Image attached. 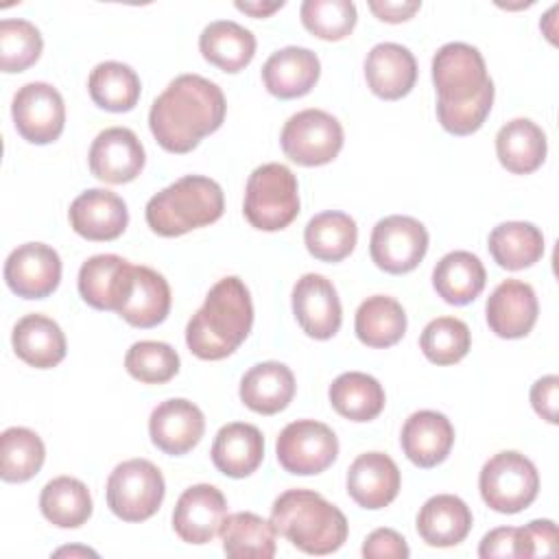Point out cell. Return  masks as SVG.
Returning <instances> with one entry per match:
<instances>
[{"instance_id": "42", "label": "cell", "mask_w": 559, "mask_h": 559, "mask_svg": "<svg viewBox=\"0 0 559 559\" xmlns=\"http://www.w3.org/2000/svg\"><path fill=\"white\" fill-rule=\"evenodd\" d=\"M44 48L41 33L22 17H4L0 22V68L2 72H24Z\"/></svg>"}, {"instance_id": "13", "label": "cell", "mask_w": 559, "mask_h": 559, "mask_svg": "<svg viewBox=\"0 0 559 559\" xmlns=\"http://www.w3.org/2000/svg\"><path fill=\"white\" fill-rule=\"evenodd\" d=\"M7 286L24 299H44L61 282V258L44 242H24L4 262Z\"/></svg>"}, {"instance_id": "49", "label": "cell", "mask_w": 559, "mask_h": 559, "mask_svg": "<svg viewBox=\"0 0 559 559\" xmlns=\"http://www.w3.org/2000/svg\"><path fill=\"white\" fill-rule=\"evenodd\" d=\"M531 404L535 413L548 424H557V406H559V378L555 373L539 378L531 386Z\"/></svg>"}, {"instance_id": "37", "label": "cell", "mask_w": 559, "mask_h": 559, "mask_svg": "<svg viewBox=\"0 0 559 559\" xmlns=\"http://www.w3.org/2000/svg\"><path fill=\"white\" fill-rule=\"evenodd\" d=\"M39 509L50 524L59 528H76L92 515V496L79 478L57 476L44 485Z\"/></svg>"}, {"instance_id": "50", "label": "cell", "mask_w": 559, "mask_h": 559, "mask_svg": "<svg viewBox=\"0 0 559 559\" xmlns=\"http://www.w3.org/2000/svg\"><path fill=\"white\" fill-rule=\"evenodd\" d=\"M369 9L371 13L382 20V22H389V24H400V22H406L411 20L419 9H421V2L419 0H369Z\"/></svg>"}, {"instance_id": "5", "label": "cell", "mask_w": 559, "mask_h": 559, "mask_svg": "<svg viewBox=\"0 0 559 559\" xmlns=\"http://www.w3.org/2000/svg\"><path fill=\"white\" fill-rule=\"evenodd\" d=\"M245 218L260 231H280L299 214V186L293 170L271 162L258 166L245 188Z\"/></svg>"}, {"instance_id": "23", "label": "cell", "mask_w": 559, "mask_h": 559, "mask_svg": "<svg viewBox=\"0 0 559 559\" xmlns=\"http://www.w3.org/2000/svg\"><path fill=\"white\" fill-rule=\"evenodd\" d=\"M321 63L310 48L286 46L275 50L262 66V81L269 94L277 98L306 96L319 81Z\"/></svg>"}, {"instance_id": "22", "label": "cell", "mask_w": 559, "mask_h": 559, "mask_svg": "<svg viewBox=\"0 0 559 559\" xmlns=\"http://www.w3.org/2000/svg\"><path fill=\"white\" fill-rule=\"evenodd\" d=\"M365 79L376 96L397 100L413 90L417 81V61L406 46L382 41L367 52Z\"/></svg>"}, {"instance_id": "52", "label": "cell", "mask_w": 559, "mask_h": 559, "mask_svg": "<svg viewBox=\"0 0 559 559\" xmlns=\"http://www.w3.org/2000/svg\"><path fill=\"white\" fill-rule=\"evenodd\" d=\"M63 555H83V557H96V552L94 550H90V548H79V546H72V548H59V550H55V557H63Z\"/></svg>"}, {"instance_id": "7", "label": "cell", "mask_w": 559, "mask_h": 559, "mask_svg": "<svg viewBox=\"0 0 559 559\" xmlns=\"http://www.w3.org/2000/svg\"><path fill=\"white\" fill-rule=\"evenodd\" d=\"M164 493V476L146 459L122 461L107 478V507L124 522H144L155 515Z\"/></svg>"}, {"instance_id": "4", "label": "cell", "mask_w": 559, "mask_h": 559, "mask_svg": "<svg viewBox=\"0 0 559 559\" xmlns=\"http://www.w3.org/2000/svg\"><path fill=\"white\" fill-rule=\"evenodd\" d=\"M221 186L203 175H186L153 194L146 203V225L164 238L183 236L223 216Z\"/></svg>"}, {"instance_id": "21", "label": "cell", "mask_w": 559, "mask_h": 559, "mask_svg": "<svg viewBox=\"0 0 559 559\" xmlns=\"http://www.w3.org/2000/svg\"><path fill=\"white\" fill-rule=\"evenodd\" d=\"M400 469L384 452H365L347 469V493L362 509H382L400 493Z\"/></svg>"}, {"instance_id": "1", "label": "cell", "mask_w": 559, "mask_h": 559, "mask_svg": "<svg viewBox=\"0 0 559 559\" xmlns=\"http://www.w3.org/2000/svg\"><path fill=\"white\" fill-rule=\"evenodd\" d=\"M223 90L205 76L181 74L153 100L148 127L168 153H190L225 120Z\"/></svg>"}, {"instance_id": "28", "label": "cell", "mask_w": 559, "mask_h": 559, "mask_svg": "<svg viewBox=\"0 0 559 559\" xmlns=\"http://www.w3.org/2000/svg\"><path fill=\"white\" fill-rule=\"evenodd\" d=\"M11 343L17 358L35 369L57 367L66 358V336L59 323L37 312L15 323Z\"/></svg>"}, {"instance_id": "12", "label": "cell", "mask_w": 559, "mask_h": 559, "mask_svg": "<svg viewBox=\"0 0 559 559\" xmlns=\"http://www.w3.org/2000/svg\"><path fill=\"white\" fill-rule=\"evenodd\" d=\"M15 131L31 144L55 142L66 124V105L57 87L44 81L22 85L11 105Z\"/></svg>"}, {"instance_id": "16", "label": "cell", "mask_w": 559, "mask_h": 559, "mask_svg": "<svg viewBox=\"0 0 559 559\" xmlns=\"http://www.w3.org/2000/svg\"><path fill=\"white\" fill-rule=\"evenodd\" d=\"M90 170L105 183L133 181L146 162L144 146L127 127H109L100 131L90 146Z\"/></svg>"}, {"instance_id": "33", "label": "cell", "mask_w": 559, "mask_h": 559, "mask_svg": "<svg viewBox=\"0 0 559 559\" xmlns=\"http://www.w3.org/2000/svg\"><path fill=\"white\" fill-rule=\"evenodd\" d=\"M354 330L362 345L384 349L402 341L406 332V312L397 299L373 295L358 306Z\"/></svg>"}, {"instance_id": "24", "label": "cell", "mask_w": 559, "mask_h": 559, "mask_svg": "<svg viewBox=\"0 0 559 559\" xmlns=\"http://www.w3.org/2000/svg\"><path fill=\"white\" fill-rule=\"evenodd\" d=\"M400 443L411 463L430 469L448 459L454 445V428L443 413L417 411L404 421Z\"/></svg>"}, {"instance_id": "44", "label": "cell", "mask_w": 559, "mask_h": 559, "mask_svg": "<svg viewBox=\"0 0 559 559\" xmlns=\"http://www.w3.org/2000/svg\"><path fill=\"white\" fill-rule=\"evenodd\" d=\"M131 378L144 384H164L179 371V354L162 341H138L124 356Z\"/></svg>"}, {"instance_id": "19", "label": "cell", "mask_w": 559, "mask_h": 559, "mask_svg": "<svg viewBox=\"0 0 559 559\" xmlns=\"http://www.w3.org/2000/svg\"><path fill=\"white\" fill-rule=\"evenodd\" d=\"M539 304L531 284L522 280L500 282L485 304L489 330L500 338H522L537 321Z\"/></svg>"}, {"instance_id": "6", "label": "cell", "mask_w": 559, "mask_h": 559, "mask_svg": "<svg viewBox=\"0 0 559 559\" xmlns=\"http://www.w3.org/2000/svg\"><path fill=\"white\" fill-rule=\"evenodd\" d=\"M478 489L489 509L520 513L537 498L539 474L531 459L515 450H504L483 465Z\"/></svg>"}, {"instance_id": "10", "label": "cell", "mask_w": 559, "mask_h": 559, "mask_svg": "<svg viewBox=\"0 0 559 559\" xmlns=\"http://www.w3.org/2000/svg\"><path fill=\"white\" fill-rule=\"evenodd\" d=\"M275 454L288 474L312 476L325 472L338 456L334 430L314 419H297L284 426L277 437Z\"/></svg>"}, {"instance_id": "34", "label": "cell", "mask_w": 559, "mask_h": 559, "mask_svg": "<svg viewBox=\"0 0 559 559\" xmlns=\"http://www.w3.org/2000/svg\"><path fill=\"white\" fill-rule=\"evenodd\" d=\"M487 247L498 266L520 271L544 255V234L533 223L507 221L491 229Z\"/></svg>"}, {"instance_id": "46", "label": "cell", "mask_w": 559, "mask_h": 559, "mask_svg": "<svg viewBox=\"0 0 559 559\" xmlns=\"http://www.w3.org/2000/svg\"><path fill=\"white\" fill-rule=\"evenodd\" d=\"M520 544H522V557H555L559 552L557 548V526L552 520H533L526 526L520 528Z\"/></svg>"}, {"instance_id": "3", "label": "cell", "mask_w": 559, "mask_h": 559, "mask_svg": "<svg viewBox=\"0 0 559 559\" xmlns=\"http://www.w3.org/2000/svg\"><path fill=\"white\" fill-rule=\"evenodd\" d=\"M271 524L306 555L336 552L347 539L343 511L310 489L280 493L271 507Z\"/></svg>"}, {"instance_id": "36", "label": "cell", "mask_w": 559, "mask_h": 559, "mask_svg": "<svg viewBox=\"0 0 559 559\" xmlns=\"http://www.w3.org/2000/svg\"><path fill=\"white\" fill-rule=\"evenodd\" d=\"M332 408L349 421H371L384 408L382 384L362 371H345L330 384Z\"/></svg>"}, {"instance_id": "40", "label": "cell", "mask_w": 559, "mask_h": 559, "mask_svg": "<svg viewBox=\"0 0 559 559\" xmlns=\"http://www.w3.org/2000/svg\"><path fill=\"white\" fill-rule=\"evenodd\" d=\"M46 448L31 428L13 426L0 435V476L4 483H26L44 465Z\"/></svg>"}, {"instance_id": "26", "label": "cell", "mask_w": 559, "mask_h": 559, "mask_svg": "<svg viewBox=\"0 0 559 559\" xmlns=\"http://www.w3.org/2000/svg\"><path fill=\"white\" fill-rule=\"evenodd\" d=\"M238 393L249 411L275 415L290 404L295 395V376L284 362H258L242 376Z\"/></svg>"}, {"instance_id": "15", "label": "cell", "mask_w": 559, "mask_h": 559, "mask_svg": "<svg viewBox=\"0 0 559 559\" xmlns=\"http://www.w3.org/2000/svg\"><path fill=\"white\" fill-rule=\"evenodd\" d=\"M227 518V500L214 485L199 483L188 487L173 511V528L186 544H207Z\"/></svg>"}, {"instance_id": "38", "label": "cell", "mask_w": 559, "mask_h": 559, "mask_svg": "<svg viewBox=\"0 0 559 559\" xmlns=\"http://www.w3.org/2000/svg\"><path fill=\"white\" fill-rule=\"evenodd\" d=\"M218 535L223 539V550L229 557L271 559L275 555V528L271 520H264L251 511L227 515Z\"/></svg>"}, {"instance_id": "11", "label": "cell", "mask_w": 559, "mask_h": 559, "mask_svg": "<svg viewBox=\"0 0 559 559\" xmlns=\"http://www.w3.org/2000/svg\"><path fill=\"white\" fill-rule=\"evenodd\" d=\"M428 251L426 227L404 214L384 216L376 223L369 240V253L378 269L402 275L413 271Z\"/></svg>"}, {"instance_id": "8", "label": "cell", "mask_w": 559, "mask_h": 559, "mask_svg": "<svg viewBox=\"0 0 559 559\" xmlns=\"http://www.w3.org/2000/svg\"><path fill=\"white\" fill-rule=\"evenodd\" d=\"M432 83L437 90V107H456L478 98L493 81L478 48L450 41L432 57Z\"/></svg>"}, {"instance_id": "27", "label": "cell", "mask_w": 559, "mask_h": 559, "mask_svg": "<svg viewBox=\"0 0 559 559\" xmlns=\"http://www.w3.org/2000/svg\"><path fill=\"white\" fill-rule=\"evenodd\" d=\"M472 528L469 507L452 493H437L417 513V533L428 546L448 548L461 544Z\"/></svg>"}, {"instance_id": "48", "label": "cell", "mask_w": 559, "mask_h": 559, "mask_svg": "<svg viewBox=\"0 0 559 559\" xmlns=\"http://www.w3.org/2000/svg\"><path fill=\"white\" fill-rule=\"evenodd\" d=\"M478 557L491 559V557H522V544H520V528L515 526H500L489 531L478 546Z\"/></svg>"}, {"instance_id": "30", "label": "cell", "mask_w": 559, "mask_h": 559, "mask_svg": "<svg viewBox=\"0 0 559 559\" xmlns=\"http://www.w3.org/2000/svg\"><path fill=\"white\" fill-rule=\"evenodd\" d=\"M546 133L528 118H513L496 135V155L513 175L535 173L546 159Z\"/></svg>"}, {"instance_id": "9", "label": "cell", "mask_w": 559, "mask_h": 559, "mask_svg": "<svg viewBox=\"0 0 559 559\" xmlns=\"http://www.w3.org/2000/svg\"><path fill=\"white\" fill-rule=\"evenodd\" d=\"M280 144L290 162L299 166H323L341 153L343 127L332 114L310 107L286 120Z\"/></svg>"}, {"instance_id": "51", "label": "cell", "mask_w": 559, "mask_h": 559, "mask_svg": "<svg viewBox=\"0 0 559 559\" xmlns=\"http://www.w3.org/2000/svg\"><path fill=\"white\" fill-rule=\"evenodd\" d=\"M286 2L284 0H277V2H236L234 7L242 13H249L251 17H269L271 13L280 11Z\"/></svg>"}, {"instance_id": "29", "label": "cell", "mask_w": 559, "mask_h": 559, "mask_svg": "<svg viewBox=\"0 0 559 559\" xmlns=\"http://www.w3.org/2000/svg\"><path fill=\"white\" fill-rule=\"evenodd\" d=\"M199 50L205 61L223 72L236 74L255 55V35L231 20L210 22L199 35Z\"/></svg>"}, {"instance_id": "43", "label": "cell", "mask_w": 559, "mask_h": 559, "mask_svg": "<svg viewBox=\"0 0 559 559\" xmlns=\"http://www.w3.org/2000/svg\"><path fill=\"white\" fill-rule=\"evenodd\" d=\"M299 15L306 31L325 41L347 37L358 20L356 4L349 0H304Z\"/></svg>"}, {"instance_id": "31", "label": "cell", "mask_w": 559, "mask_h": 559, "mask_svg": "<svg viewBox=\"0 0 559 559\" xmlns=\"http://www.w3.org/2000/svg\"><path fill=\"white\" fill-rule=\"evenodd\" d=\"M487 282L485 266L472 251H450L432 269V286L437 295L452 306L474 301Z\"/></svg>"}, {"instance_id": "32", "label": "cell", "mask_w": 559, "mask_h": 559, "mask_svg": "<svg viewBox=\"0 0 559 559\" xmlns=\"http://www.w3.org/2000/svg\"><path fill=\"white\" fill-rule=\"evenodd\" d=\"M170 286L151 266H133V286L118 314L133 328H155L170 312Z\"/></svg>"}, {"instance_id": "41", "label": "cell", "mask_w": 559, "mask_h": 559, "mask_svg": "<svg viewBox=\"0 0 559 559\" xmlns=\"http://www.w3.org/2000/svg\"><path fill=\"white\" fill-rule=\"evenodd\" d=\"M472 345V334L465 321L456 317L432 319L421 336L419 347L424 356L435 365H454L467 356Z\"/></svg>"}, {"instance_id": "14", "label": "cell", "mask_w": 559, "mask_h": 559, "mask_svg": "<svg viewBox=\"0 0 559 559\" xmlns=\"http://www.w3.org/2000/svg\"><path fill=\"white\" fill-rule=\"evenodd\" d=\"M293 312L299 328L317 341L332 338L343 321V308L334 284L319 273L301 275L293 286Z\"/></svg>"}, {"instance_id": "17", "label": "cell", "mask_w": 559, "mask_h": 559, "mask_svg": "<svg viewBox=\"0 0 559 559\" xmlns=\"http://www.w3.org/2000/svg\"><path fill=\"white\" fill-rule=\"evenodd\" d=\"M133 266L116 253L87 258L79 269V293L96 310L118 312L133 286Z\"/></svg>"}, {"instance_id": "47", "label": "cell", "mask_w": 559, "mask_h": 559, "mask_svg": "<svg viewBox=\"0 0 559 559\" xmlns=\"http://www.w3.org/2000/svg\"><path fill=\"white\" fill-rule=\"evenodd\" d=\"M411 555L406 539L393 531V528H376L367 535L362 544V557L369 559H380V557H391V559H406Z\"/></svg>"}, {"instance_id": "25", "label": "cell", "mask_w": 559, "mask_h": 559, "mask_svg": "<svg viewBox=\"0 0 559 559\" xmlns=\"http://www.w3.org/2000/svg\"><path fill=\"white\" fill-rule=\"evenodd\" d=\"M264 459V437L253 424H225L212 443V463L229 478L253 474Z\"/></svg>"}, {"instance_id": "18", "label": "cell", "mask_w": 559, "mask_h": 559, "mask_svg": "<svg viewBox=\"0 0 559 559\" xmlns=\"http://www.w3.org/2000/svg\"><path fill=\"white\" fill-rule=\"evenodd\" d=\"M205 417L197 404L183 397L164 400L148 417V435L164 454L181 456L190 452L203 437Z\"/></svg>"}, {"instance_id": "35", "label": "cell", "mask_w": 559, "mask_h": 559, "mask_svg": "<svg viewBox=\"0 0 559 559\" xmlns=\"http://www.w3.org/2000/svg\"><path fill=\"white\" fill-rule=\"evenodd\" d=\"M356 240V221L349 214L336 210L312 216L304 229V242L308 253L321 262L345 260L354 251Z\"/></svg>"}, {"instance_id": "45", "label": "cell", "mask_w": 559, "mask_h": 559, "mask_svg": "<svg viewBox=\"0 0 559 559\" xmlns=\"http://www.w3.org/2000/svg\"><path fill=\"white\" fill-rule=\"evenodd\" d=\"M493 83L472 103L456 105V107H437V118L441 127L452 135H469L478 131L493 105Z\"/></svg>"}, {"instance_id": "2", "label": "cell", "mask_w": 559, "mask_h": 559, "mask_svg": "<svg viewBox=\"0 0 559 559\" xmlns=\"http://www.w3.org/2000/svg\"><path fill=\"white\" fill-rule=\"evenodd\" d=\"M253 325L249 288L236 275L218 280L203 306L186 325V345L201 360H221L234 354Z\"/></svg>"}, {"instance_id": "39", "label": "cell", "mask_w": 559, "mask_h": 559, "mask_svg": "<svg viewBox=\"0 0 559 559\" xmlns=\"http://www.w3.org/2000/svg\"><path fill=\"white\" fill-rule=\"evenodd\" d=\"M87 90L100 109L122 114L138 105L142 85L131 66L120 61H103L90 72Z\"/></svg>"}, {"instance_id": "20", "label": "cell", "mask_w": 559, "mask_h": 559, "mask_svg": "<svg viewBox=\"0 0 559 559\" xmlns=\"http://www.w3.org/2000/svg\"><path fill=\"white\" fill-rule=\"evenodd\" d=\"M72 229L85 240H114L129 223L127 203L111 190L90 188L81 192L68 212Z\"/></svg>"}]
</instances>
